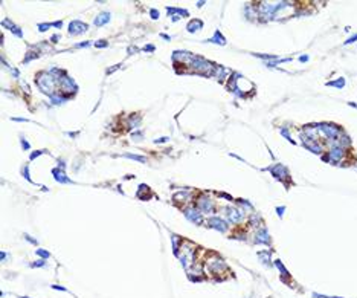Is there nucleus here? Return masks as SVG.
Here are the masks:
<instances>
[{"label":"nucleus","instance_id":"obj_28","mask_svg":"<svg viewBox=\"0 0 357 298\" xmlns=\"http://www.w3.org/2000/svg\"><path fill=\"white\" fill-rule=\"evenodd\" d=\"M50 101H52L54 104H61V103L66 101V98H63L61 95H54V96H50Z\"/></svg>","mask_w":357,"mask_h":298},{"label":"nucleus","instance_id":"obj_36","mask_svg":"<svg viewBox=\"0 0 357 298\" xmlns=\"http://www.w3.org/2000/svg\"><path fill=\"white\" fill-rule=\"evenodd\" d=\"M131 138H133L134 141H140V139L144 138V135H142V133H133V135H131Z\"/></svg>","mask_w":357,"mask_h":298},{"label":"nucleus","instance_id":"obj_51","mask_svg":"<svg viewBox=\"0 0 357 298\" xmlns=\"http://www.w3.org/2000/svg\"><path fill=\"white\" fill-rule=\"evenodd\" d=\"M20 298H29V297H20Z\"/></svg>","mask_w":357,"mask_h":298},{"label":"nucleus","instance_id":"obj_26","mask_svg":"<svg viewBox=\"0 0 357 298\" xmlns=\"http://www.w3.org/2000/svg\"><path fill=\"white\" fill-rule=\"evenodd\" d=\"M328 86H333V87H344L345 86V78H339L337 81H330V83H327Z\"/></svg>","mask_w":357,"mask_h":298},{"label":"nucleus","instance_id":"obj_16","mask_svg":"<svg viewBox=\"0 0 357 298\" xmlns=\"http://www.w3.org/2000/svg\"><path fill=\"white\" fill-rule=\"evenodd\" d=\"M202 26H203V23H202L200 20H197V19H196V20H192V22H189V23H188L186 29H188V32H191V34H192V32H196L197 29H200Z\"/></svg>","mask_w":357,"mask_h":298},{"label":"nucleus","instance_id":"obj_9","mask_svg":"<svg viewBox=\"0 0 357 298\" xmlns=\"http://www.w3.org/2000/svg\"><path fill=\"white\" fill-rule=\"evenodd\" d=\"M269 170L272 171V174H273L275 178L281 179V180H284V179H288L287 170H286V167H284V165H281V164H276L275 167H270Z\"/></svg>","mask_w":357,"mask_h":298},{"label":"nucleus","instance_id":"obj_43","mask_svg":"<svg viewBox=\"0 0 357 298\" xmlns=\"http://www.w3.org/2000/svg\"><path fill=\"white\" fill-rule=\"evenodd\" d=\"M354 40H357V35H353V37H351V38H348V40H346L345 43H346V45H348V43H353V41H354Z\"/></svg>","mask_w":357,"mask_h":298},{"label":"nucleus","instance_id":"obj_5","mask_svg":"<svg viewBox=\"0 0 357 298\" xmlns=\"http://www.w3.org/2000/svg\"><path fill=\"white\" fill-rule=\"evenodd\" d=\"M89 29V26L86 23H82V22H80V20H73V22H70L69 24V34L70 35H80V34H84L86 31Z\"/></svg>","mask_w":357,"mask_h":298},{"label":"nucleus","instance_id":"obj_24","mask_svg":"<svg viewBox=\"0 0 357 298\" xmlns=\"http://www.w3.org/2000/svg\"><path fill=\"white\" fill-rule=\"evenodd\" d=\"M186 199H188V194H186V191H180V193L174 194V200H177V202H185Z\"/></svg>","mask_w":357,"mask_h":298},{"label":"nucleus","instance_id":"obj_47","mask_svg":"<svg viewBox=\"0 0 357 298\" xmlns=\"http://www.w3.org/2000/svg\"><path fill=\"white\" fill-rule=\"evenodd\" d=\"M60 38V35H54L52 38H50V41H54V43H57V40Z\"/></svg>","mask_w":357,"mask_h":298},{"label":"nucleus","instance_id":"obj_10","mask_svg":"<svg viewBox=\"0 0 357 298\" xmlns=\"http://www.w3.org/2000/svg\"><path fill=\"white\" fill-rule=\"evenodd\" d=\"M228 211V217H229V220L230 222H234V223H238V222H241L243 220V217H244V214H243L240 210H237V208H228L226 210Z\"/></svg>","mask_w":357,"mask_h":298},{"label":"nucleus","instance_id":"obj_1","mask_svg":"<svg viewBox=\"0 0 357 298\" xmlns=\"http://www.w3.org/2000/svg\"><path fill=\"white\" fill-rule=\"evenodd\" d=\"M37 84L38 87L41 89L43 93H46L49 96H54V89H55V78L49 73V72H45V73H40L38 78H37Z\"/></svg>","mask_w":357,"mask_h":298},{"label":"nucleus","instance_id":"obj_38","mask_svg":"<svg viewBox=\"0 0 357 298\" xmlns=\"http://www.w3.org/2000/svg\"><path fill=\"white\" fill-rule=\"evenodd\" d=\"M276 211H278V216H279V217H282V214H284V211H286V208H284V206H278V208H276Z\"/></svg>","mask_w":357,"mask_h":298},{"label":"nucleus","instance_id":"obj_4","mask_svg":"<svg viewBox=\"0 0 357 298\" xmlns=\"http://www.w3.org/2000/svg\"><path fill=\"white\" fill-rule=\"evenodd\" d=\"M301 139H302V144L308 148V150H311L313 153H322V145H319L318 144V141H314V139H311V138H308V136H305L304 133L301 135Z\"/></svg>","mask_w":357,"mask_h":298},{"label":"nucleus","instance_id":"obj_33","mask_svg":"<svg viewBox=\"0 0 357 298\" xmlns=\"http://www.w3.org/2000/svg\"><path fill=\"white\" fill-rule=\"evenodd\" d=\"M281 133H282V135H284V136H286V138H287V139H288V141H290V142H291V144H295V141H293V139H291V136H290V133H288V130H287V129H284V130H281Z\"/></svg>","mask_w":357,"mask_h":298},{"label":"nucleus","instance_id":"obj_27","mask_svg":"<svg viewBox=\"0 0 357 298\" xmlns=\"http://www.w3.org/2000/svg\"><path fill=\"white\" fill-rule=\"evenodd\" d=\"M35 254H37L38 257H41L43 260H46V258L50 257V252H47V251H45V249H37L35 251Z\"/></svg>","mask_w":357,"mask_h":298},{"label":"nucleus","instance_id":"obj_44","mask_svg":"<svg viewBox=\"0 0 357 298\" xmlns=\"http://www.w3.org/2000/svg\"><path fill=\"white\" fill-rule=\"evenodd\" d=\"M26 240H29V242H31L32 245H37V240H34V238L31 237V236H26Z\"/></svg>","mask_w":357,"mask_h":298},{"label":"nucleus","instance_id":"obj_6","mask_svg":"<svg viewBox=\"0 0 357 298\" xmlns=\"http://www.w3.org/2000/svg\"><path fill=\"white\" fill-rule=\"evenodd\" d=\"M207 223H209V226L211 228L217 229V231H220V232H226V231H228V222L223 220L221 217H211Z\"/></svg>","mask_w":357,"mask_h":298},{"label":"nucleus","instance_id":"obj_22","mask_svg":"<svg viewBox=\"0 0 357 298\" xmlns=\"http://www.w3.org/2000/svg\"><path fill=\"white\" fill-rule=\"evenodd\" d=\"M258 257H260V260L264 263V264H269V262H270V251H265V252H258Z\"/></svg>","mask_w":357,"mask_h":298},{"label":"nucleus","instance_id":"obj_2","mask_svg":"<svg viewBox=\"0 0 357 298\" xmlns=\"http://www.w3.org/2000/svg\"><path fill=\"white\" fill-rule=\"evenodd\" d=\"M318 130H321L328 138V139H333V141H337L340 136H342V131L339 130L336 125H331V124H322V125H318Z\"/></svg>","mask_w":357,"mask_h":298},{"label":"nucleus","instance_id":"obj_18","mask_svg":"<svg viewBox=\"0 0 357 298\" xmlns=\"http://www.w3.org/2000/svg\"><path fill=\"white\" fill-rule=\"evenodd\" d=\"M139 124H140V118H139L138 115H131V116H130V121H128L130 129H136V127H139Z\"/></svg>","mask_w":357,"mask_h":298},{"label":"nucleus","instance_id":"obj_46","mask_svg":"<svg viewBox=\"0 0 357 298\" xmlns=\"http://www.w3.org/2000/svg\"><path fill=\"white\" fill-rule=\"evenodd\" d=\"M144 51H154V46H150V45H147V46L144 48Z\"/></svg>","mask_w":357,"mask_h":298},{"label":"nucleus","instance_id":"obj_13","mask_svg":"<svg viewBox=\"0 0 357 298\" xmlns=\"http://www.w3.org/2000/svg\"><path fill=\"white\" fill-rule=\"evenodd\" d=\"M197 206H198L200 211L209 213V211L212 210V202H211V199H207V197H202V199L198 200V203H197Z\"/></svg>","mask_w":357,"mask_h":298},{"label":"nucleus","instance_id":"obj_21","mask_svg":"<svg viewBox=\"0 0 357 298\" xmlns=\"http://www.w3.org/2000/svg\"><path fill=\"white\" fill-rule=\"evenodd\" d=\"M211 268H212V271H214V272H217V271H221V269H224V268H226V264H224V262H223V260H215V262L211 264Z\"/></svg>","mask_w":357,"mask_h":298},{"label":"nucleus","instance_id":"obj_11","mask_svg":"<svg viewBox=\"0 0 357 298\" xmlns=\"http://www.w3.org/2000/svg\"><path fill=\"white\" fill-rule=\"evenodd\" d=\"M52 174H54L55 180L60 182V184H72V180L66 176V173H64L61 168H54V170H52Z\"/></svg>","mask_w":357,"mask_h":298},{"label":"nucleus","instance_id":"obj_23","mask_svg":"<svg viewBox=\"0 0 357 298\" xmlns=\"http://www.w3.org/2000/svg\"><path fill=\"white\" fill-rule=\"evenodd\" d=\"M166 11L170 12V14H173V12H174V14H180V15H186V17L189 15V12H188V11H185V9H179V8H170V6H168V8H166Z\"/></svg>","mask_w":357,"mask_h":298},{"label":"nucleus","instance_id":"obj_35","mask_svg":"<svg viewBox=\"0 0 357 298\" xmlns=\"http://www.w3.org/2000/svg\"><path fill=\"white\" fill-rule=\"evenodd\" d=\"M313 298H340V297H327V295H322V294H316V292H313V295H311Z\"/></svg>","mask_w":357,"mask_h":298},{"label":"nucleus","instance_id":"obj_19","mask_svg":"<svg viewBox=\"0 0 357 298\" xmlns=\"http://www.w3.org/2000/svg\"><path fill=\"white\" fill-rule=\"evenodd\" d=\"M171 240H173V252L177 255V254H179V249H180V237H179V236H173Z\"/></svg>","mask_w":357,"mask_h":298},{"label":"nucleus","instance_id":"obj_30","mask_svg":"<svg viewBox=\"0 0 357 298\" xmlns=\"http://www.w3.org/2000/svg\"><path fill=\"white\" fill-rule=\"evenodd\" d=\"M45 264H46V262H45V260L41 258V260H38V262L32 263V264H31V268H43Z\"/></svg>","mask_w":357,"mask_h":298},{"label":"nucleus","instance_id":"obj_25","mask_svg":"<svg viewBox=\"0 0 357 298\" xmlns=\"http://www.w3.org/2000/svg\"><path fill=\"white\" fill-rule=\"evenodd\" d=\"M125 157H128V159H134V161H139V162H142V164H145L147 162V157L145 156H138V155H124Z\"/></svg>","mask_w":357,"mask_h":298},{"label":"nucleus","instance_id":"obj_12","mask_svg":"<svg viewBox=\"0 0 357 298\" xmlns=\"http://www.w3.org/2000/svg\"><path fill=\"white\" fill-rule=\"evenodd\" d=\"M2 26H5V28H8V29H11V32H14L15 35L18 37V38H22L23 37V32L20 31V28L18 26H15V24L12 23L9 19H5L3 22H2Z\"/></svg>","mask_w":357,"mask_h":298},{"label":"nucleus","instance_id":"obj_20","mask_svg":"<svg viewBox=\"0 0 357 298\" xmlns=\"http://www.w3.org/2000/svg\"><path fill=\"white\" fill-rule=\"evenodd\" d=\"M275 266H276L278 269L281 271V274H282V278H284V277H286V278H290V274H288V271L286 269V266H284L282 263L279 262V260H276V262H275Z\"/></svg>","mask_w":357,"mask_h":298},{"label":"nucleus","instance_id":"obj_3","mask_svg":"<svg viewBox=\"0 0 357 298\" xmlns=\"http://www.w3.org/2000/svg\"><path fill=\"white\" fill-rule=\"evenodd\" d=\"M328 155H330L328 162H331V164H337V162L344 157L345 152H344V147L339 144V141H334V144L331 145V150L328 152Z\"/></svg>","mask_w":357,"mask_h":298},{"label":"nucleus","instance_id":"obj_32","mask_svg":"<svg viewBox=\"0 0 357 298\" xmlns=\"http://www.w3.org/2000/svg\"><path fill=\"white\" fill-rule=\"evenodd\" d=\"M43 153H45V150H37V152H34V153H31V157H29V159H31V161H34L37 156L43 155Z\"/></svg>","mask_w":357,"mask_h":298},{"label":"nucleus","instance_id":"obj_39","mask_svg":"<svg viewBox=\"0 0 357 298\" xmlns=\"http://www.w3.org/2000/svg\"><path fill=\"white\" fill-rule=\"evenodd\" d=\"M22 147H23V150H29V148H31L29 142H26L24 139H22Z\"/></svg>","mask_w":357,"mask_h":298},{"label":"nucleus","instance_id":"obj_41","mask_svg":"<svg viewBox=\"0 0 357 298\" xmlns=\"http://www.w3.org/2000/svg\"><path fill=\"white\" fill-rule=\"evenodd\" d=\"M151 15H153V19H154V20H156V19H157V17H159V12L156 11V9H151Z\"/></svg>","mask_w":357,"mask_h":298},{"label":"nucleus","instance_id":"obj_8","mask_svg":"<svg viewBox=\"0 0 357 298\" xmlns=\"http://www.w3.org/2000/svg\"><path fill=\"white\" fill-rule=\"evenodd\" d=\"M185 217H186L188 220H191L192 223H196V225H200L202 220H203L200 210H186V211H185Z\"/></svg>","mask_w":357,"mask_h":298},{"label":"nucleus","instance_id":"obj_40","mask_svg":"<svg viewBox=\"0 0 357 298\" xmlns=\"http://www.w3.org/2000/svg\"><path fill=\"white\" fill-rule=\"evenodd\" d=\"M92 43L90 41H84V43H80V45H76V48H87V46H90Z\"/></svg>","mask_w":357,"mask_h":298},{"label":"nucleus","instance_id":"obj_50","mask_svg":"<svg viewBox=\"0 0 357 298\" xmlns=\"http://www.w3.org/2000/svg\"><path fill=\"white\" fill-rule=\"evenodd\" d=\"M136 51H138L136 48H130V49H128V52H130V54H131V52H136Z\"/></svg>","mask_w":357,"mask_h":298},{"label":"nucleus","instance_id":"obj_49","mask_svg":"<svg viewBox=\"0 0 357 298\" xmlns=\"http://www.w3.org/2000/svg\"><path fill=\"white\" fill-rule=\"evenodd\" d=\"M307 60H308V57H307V55H304V57H301V61H302V63H304V61H307Z\"/></svg>","mask_w":357,"mask_h":298},{"label":"nucleus","instance_id":"obj_37","mask_svg":"<svg viewBox=\"0 0 357 298\" xmlns=\"http://www.w3.org/2000/svg\"><path fill=\"white\" fill-rule=\"evenodd\" d=\"M52 289H55V290H61V292H67V289H66V287L58 286V285H52Z\"/></svg>","mask_w":357,"mask_h":298},{"label":"nucleus","instance_id":"obj_45","mask_svg":"<svg viewBox=\"0 0 357 298\" xmlns=\"http://www.w3.org/2000/svg\"><path fill=\"white\" fill-rule=\"evenodd\" d=\"M166 139H168V138H159V139H156L154 142H156V144H160V142H165Z\"/></svg>","mask_w":357,"mask_h":298},{"label":"nucleus","instance_id":"obj_7","mask_svg":"<svg viewBox=\"0 0 357 298\" xmlns=\"http://www.w3.org/2000/svg\"><path fill=\"white\" fill-rule=\"evenodd\" d=\"M61 89L66 90V92H69V93H75V92L78 90V86L75 84V81H73L70 77H64V78L61 80Z\"/></svg>","mask_w":357,"mask_h":298},{"label":"nucleus","instance_id":"obj_31","mask_svg":"<svg viewBox=\"0 0 357 298\" xmlns=\"http://www.w3.org/2000/svg\"><path fill=\"white\" fill-rule=\"evenodd\" d=\"M52 24L50 23H40L38 24V29L41 31V32H45V31H47V28H50Z\"/></svg>","mask_w":357,"mask_h":298},{"label":"nucleus","instance_id":"obj_29","mask_svg":"<svg viewBox=\"0 0 357 298\" xmlns=\"http://www.w3.org/2000/svg\"><path fill=\"white\" fill-rule=\"evenodd\" d=\"M23 176L28 179L31 184H34V180H32V179H31V176H29V167H23Z\"/></svg>","mask_w":357,"mask_h":298},{"label":"nucleus","instance_id":"obj_48","mask_svg":"<svg viewBox=\"0 0 357 298\" xmlns=\"http://www.w3.org/2000/svg\"><path fill=\"white\" fill-rule=\"evenodd\" d=\"M61 22H57V23H52V26H55V28H61Z\"/></svg>","mask_w":357,"mask_h":298},{"label":"nucleus","instance_id":"obj_42","mask_svg":"<svg viewBox=\"0 0 357 298\" xmlns=\"http://www.w3.org/2000/svg\"><path fill=\"white\" fill-rule=\"evenodd\" d=\"M0 258H2V262H3V260H6V258H8V254L2 251V252H0Z\"/></svg>","mask_w":357,"mask_h":298},{"label":"nucleus","instance_id":"obj_17","mask_svg":"<svg viewBox=\"0 0 357 298\" xmlns=\"http://www.w3.org/2000/svg\"><path fill=\"white\" fill-rule=\"evenodd\" d=\"M256 242H260V243H270V237H269V232H267V229H261V232L258 234V238H256Z\"/></svg>","mask_w":357,"mask_h":298},{"label":"nucleus","instance_id":"obj_34","mask_svg":"<svg viewBox=\"0 0 357 298\" xmlns=\"http://www.w3.org/2000/svg\"><path fill=\"white\" fill-rule=\"evenodd\" d=\"M95 46H96V48H107V46H108V43L102 40V41H96V43H95Z\"/></svg>","mask_w":357,"mask_h":298},{"label":"nucleus","instance_id":"obj_15","mask_svg":"<svg viewBox=\"0 0 357 298\" xmlns=\"http://www.w3.org/2000/svg\"><path fill=\"white\" fill-rule=\"evenodd\" d=\"M206 41H211V43H217V45H226V38L221 35V32H220V31H215L214 37H212V38H209V40H206Z\"/></svg>","mask_w":357,"mask_h":298},{"label":"nucleus","instance_id":"obj_14","mask_svg":"<svg viewBox=\"0 0 357 298\" xmlns=\"http://www.w3.org/2000/svg\"><path fill=\"white\" fill-rule=\"evenodd\" d=\"M110 12H101L96 19H95V24L96 26H104L105 23H108L110 22Z\"/></svg>","mask_w":357,"mask_h":298}]
</instances>
